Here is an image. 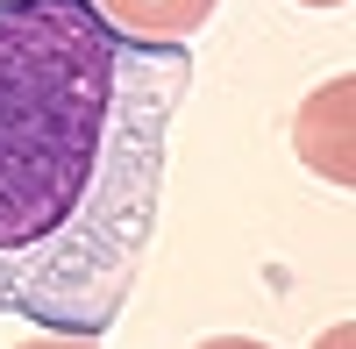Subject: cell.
I'll return each instance as SVG.
<instances>
[{
	"label": "cell",
	"instance_id": "6da1fadb",
	"mask_svg": "<svg viewBox=\"0 0 356 349\" xmlns=\"http://www.w3.org/2000/svg\"><path fill=\"white\" fill-rule=\"evenodd\" d=\"M186 43L122 36L93 0H0V314L107 335L157 228Z\"/></svg>",
	"mask_w": 356,
	"mask_h": 349
},
{
	"label": "cell",
	"instance_id": "7a4b0ae2",
	"mask_svg": "<svg viewBox=\"0 0 356 349\" xmlns=\"http://www.w3.org/2000/svg\"><path fill=\"white\" fill-rule=\"evenodd\" d=\"M300 157H307L328 186H349V179H356V164H349V79H328V86L300 107Z\"/></svg>",
	"mask_w": 356,
	"mask_h": 349
},
{
	"label": "cell",
	"instance_id": "3957f363",
	"mask_svg": "<svg viewBox=\"0 0 356 349\" xmlns=\"http://www.w3.org/2000/svg\"><path fill=\"white\" fill-rule=\"evenodd\" d=\"M93 8L122 29V36H143V43H186L193 29L214 22L221 0H93Z\"/></svg>",
	"mask_w": 356,
	"mask_h": 349
},
{
	"label": "cell",
	"instance_id": "277c9868",
	"mask_svg": "<svg viewBox=\"0 0 356 349\" xmlns=\"http://www.w3.org/2000/svg\"><path fill=\"white\" fill-rule=\"evenodd\" d=\"M300 8H342V0H300Z\"/></svg>",
	"mask_w": 356,
	"mask_h": 349
}]
</instances>
